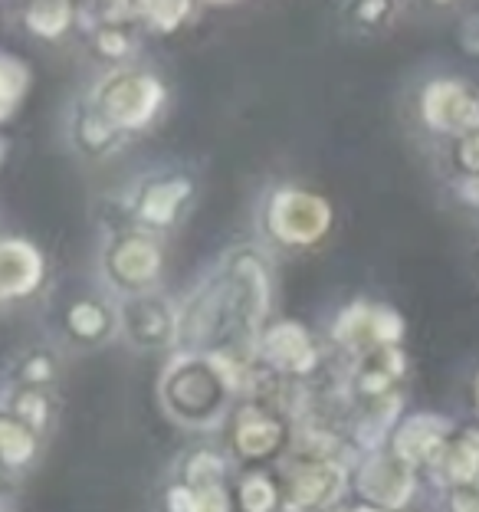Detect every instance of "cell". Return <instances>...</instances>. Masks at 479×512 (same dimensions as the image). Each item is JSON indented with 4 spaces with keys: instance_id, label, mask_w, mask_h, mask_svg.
<instances>
[{
    "instance_id": "cell-29",
    "label": "cell",
    "mask_w": 479,
    "mask_h": 512,
    "mask_svg": "<svg viewBox=\"0 0 479 512\" xmlns=\"http://www.w3.org/2000/svg\"><path fill=\"white\" fill-rule=\"evenodd\" d=\"M443 467H447L450 480H457V483L479 480V434H470V437L463 440V444L450 447L447 460H443Z\"/></svg>"
},
{
    "instance_id": "cell-24",
    "label": "cell",
    "mask_w": 479,
    "mask_h": 512,
    "mask_svg": "<svg viewBox=\"0 0 479 512\" xmlns=\"http://www.w3.org/2000/svg\"><path fill=\"white\" fill-rule=\"evenodd\" d=\"M23 30L37 40H63L66 33L79 30V7L66 0H37L20 10Z\"/></svg>"
},
{
    "instance_id": "cell-34",
    "label": "cell",
    "mask_w": 479,
    "mask_h": 512,
    "mask_svg": "<svg viewBox=\"0 0 479 512\" xmlns=\"http://www.w3.org/2000/svg\"><path fill=\"white\" fill-rule=\"evenodd\" d=\"M342 512H381V509L368 506V503H361V506H348V509H342Z\"/></svg>"
},
{
    "instance_id": "cell-14",
    "label": "cell",
    "mask_w": 479,
    "mask_h": 512,
    "mask_svg": "<svg viewBox=\"0 0 479 512\" xmlns=\"http://www.w3.org/2000/svg\"><path fill=\"white\" fill-rule=\"evenodd\" d=\"M60 329L76 348H102L119 339V299L109 293H83L66 302Z\"/></svg>"
},
{
    "instance_id": "cell-16",
    "label": "cell",
    "mask_w": 479,
    "mask_h": 512,
    "mask_svg": "<svg viewBox=\"0 0 479 512\" xmlns=\"http://www.w3.org/2000/svg\"><path fill=\"white\" fill-rule=\"evenodd\" d=\"M46 283V256L23 237H0V302H23Z\"/></svg>"
},
{
    "instance_id": "cell-25",
    "label": "cell",
    "mask_w": 479,
    "mask_h": 512,
    "mask_svg": "<svg viewBox=\"0 0 479 512\" xmlns=\"http://www.w3.org/2000/svg\"><path fill=\"white\" fill-rule=\"evenodd\" d=\"M233 496H237L240 512H283V490H279L276 473H266V470L237 473Z\"/></svg>"
},
{
    "instance_id": "cell-37",
    "label": "cell",
    "mask_w": 479,
    "mask_h": 512,
    "mask_svg": "<svg viewBox=\"0 0 479 512\" xmlns=\"http://www.w3.org/2000/svg\"><path fill=\"white\" fill-rule=\"evenodd\" d=\"M0 306H4V302H0Z\"/></svg>"
},
{
    "instance_id": "cell-13",
    "label": "cell",
    "mask_w": 479,
    "mask_h": 512,
    "mask_svg": "<svg viewBox=\"0 0 479 512\" xmlns=\"http://www.w3.org/2000/svg\"><path fill=\"white\" fill-rule=\"evenodd\" d=\"M355 493L375 509H401L414 496V467L404 463L394 450H375L358 463L352 476Z\"/></svg>"
},
{
    "instance_id": "cell-17",
    "label": "cell",
    "mask_w": 479,
    "mask_h": 512,
    "mask_svg": "<svg viewBox=\"0 0 479 512\" xmlns=\"http://www.w3.org/2000/svg\"><path fill=\"white\" fill-rule=\"evenodd\" d=\"M63 355L53 345H27L7 358L0 371V388H60Z\"/></svg>"
},
{
    "instance_id": "cell-21",
    "label": "cell",
    "mask_w": 479,
    "mask_h": 512,
    "mask_svg": "<svg viewBox=\"0 0 479 512\" xmlns=\"http://www.w3.org/2000/svg\"><path fill=\"white\" fill-rule=\"evenodd\" d=\"M237 470L240 467L233 463L227 447L201 444L178 460V476H174V480L184 486H194V490H210V486H233Z\"/></svg>"
},
{
    "instance_id": "cell-9",
    "label": "cell",
    "mask_w": 479,
    "mask_h": 512,
    "mask_svg": "<svg viewBox=\"0 0 479 512\" xmlns=\"http://www.w3.org/2000/svg\"><path fill=\"white\" fill-rule=\"evenodd\" d=\"M283 512H325L352 486L345 463L338 460H279Z\"/></svg>"
},
{
    "instance_id": "cell-15",
    "label": "cell",
    "mask_w": 479,
    "mask_h": 512,
    "mask_svg": "<svg viewBox=\"0 0 479 512\" xmlns=\"http://www.w3.org/2000/svg\"><path fill=\"white\" fill-rule=\"evenodd\" d=\"M66 142L83 161H109L132 145V138L122 135L112 122H105L86 96H79L66 115Z\"/></svg>"
},
{
    "instance_id": "cell-22",
    "label": "cell",
    "mask_w": 479,
    "mask_h": 512,
    "mask_svg": "<svg viewBox=\"0 0 479 512\" xmlns=\"http://www.w3.org/2000/svg\"><path fill=\"white\" fill-rule=\"evenodd\" d=\"M443 434H447V424L437 421L430 414H414L397 427L394 434V453L401 457L404 463H430L440 457L443 450Z\"/></svg>"
},
{
    "instance_id": "cell-4",
    "label": "cell",
    "mask_w": 479,
    "mask_h": 512,
    "mask_svg": "<svg viewBox=\"0 0 479 512\" xmlns=\"http://www.w3.org/2000/svg\"><path fill=\"white\" fill-rule=\"evenodd\" d=\"M102 289L112 299H132L155 293L165 276V247L161 237L138 230L132 224L105 230L99 250Z\"/></svg>"
},
{
    "instance_id": "cell-36",
    "label": "cell",
    "mask_w": 479,
    "mask_h": 512,
    "mask_svg": "<svg viewBox=\"0 0 479 512\" xmlns=\"http://www.w3.org/2000/svg\"><path fill=\"white\" fill-rule=\"evenodd\" d=\"M0 512H7V509H0Z\"/></svg>"
},
{
    "instance_id": "cell-5",
    "label": "cell",
    "mask_w": 479,
    "mask_h": 512,
    "mask_svg": "<svg viewBox=\"0 0 479 512\" xmlns=\"http://www.w3.org/2000/svg\"><path fill=\"white\" fill-rule=\"evenodd\" d=\"M332 204L299 184H276L260 204V234L276 250H312L329 237Z\"/></svg>"
},
{
    "instance_id": "cell-6",
    "label": "cell",
    "mask_w": 479,
    "mask_h": 512,
    "mask_svg": "<svg viewBox=\"0 0 479 512\" xmlns=\"http://www.w3.org/2000/svg\"><path fill=\"white\" fill-rule=\"evenodd\" d=\"M194 197H197V184L191 174L151 171L122 194L119 217L122 224H132L155 237H165L188 217Z\"/></svg>"
},
{
    "instance_id": "cell-27",
    "label": "cell",
    "mask_w": 479,
    "mask_h": 512,
    "mask_svg": "<svg viewBox=\"0 0 479 512\" xmlns=\"http://www.w3.org/2000/svg\"><path fill=\"white\" fill-rule=\"evenodd\" d=\"M165 512H240L233 486H210V490H194L174 480L165 490Z\"/></svg>"
},
{
    "instance_id": "cell-31",
    "label": "cell",
    "mask_w": 479,
    "mask_h": 512,
    "mask_svg": "<svg viewBox=\"0 0 479 512\" xmlns=\"http://www.w3.org/2000/svg\"><path fill=\"white\" fill-rule=\"evenodd\" d=\"M463 165L479 171V135L466 138V142H463Z\"/></svg>"
},
{
    "instance_id": "cell-19",
    "label": "cell",
    "mask_w": 479,
    "mask_h": 512,
    "mask_svg": "<svg viewBox=\"0 0 479 512\" xmlns=\"http://www.w3.org/2000/svg\"><path fill=\"white\" fill-rule=\"evenodd\" d=\"M0 411L27 424L37 437L50 440L60 424L63 398L60 388H0Z\"/></svg>"
},
{
    "instance_id": "cell-20",
    "label": "cell",
    "mask_w": 479,
    "mask_h": 512,
    "mask_svg": "<svg viewBox=\"0 0 479 512\" xmlns=\"http://www.w3.org/2000/svg\"><path fill=\"white\" fill-rule=\"evenodd\" d=\"M401 375H404V355L397 352V345L378 348V352L355 358L352 375H348V391H355V398H361V404L391 398L394 381Z\"/></svg>"
},
{
    "instance_id": "cell-33",
    "label": "cell",
    "mask_w": 479,
    "mask_h": 512,
    "mask_svg": "<svg viewBox=\"0 0 479 512\" xmlns=\"http://www.w3.org/2000/svg\"><path fill=\"white\" fill-rule=\"evenodd\" d=\"M381 14H388V4H361V7H358V17H361V20H375V17H381Z\"/></svg>"
},
{
    "instance_id": "cell-11",
    "label": "cell",
    "mask_w": 479,
    "mask_h": 512,
    "mask_svg": "<svg viewBox=\"0 0 479 512\" xmlns=\"http://www.w3.org/2000/svg\"><path fill=\"white\" fill-rule=\"evenodd\" d=\"M322 348L315 335L296 319H276L263 329L256 342V365L266 375L286 378V381H306L319 371Z\"/></svg>"
},
{
    "instance_id": "cell-1",
    "label": "cell",
    "mask_w": 479,
    "mask_h": 512,
    "mask_svg": "<svg viewBox=\"0 0 479 512\" xmlns=\"http://www.w3.org/2000/svg\"><path fill=\"white\" fill-rule=\"evenodd\" d=\"M270 312V260L256 243H237L178 299V348L256 362V342L270 325Z\"/></svg>"
},
{
    "instance_id": "cell-3",
    "label": "cell",
    "mask_w": 479,
    "mask_h": 512,
    "mask_svg": "<svg viewBox=\"0 0 479 512\" xmlns=\"http://www.w3.org/2000/svg\"><path fill=\"white\" fill-rule=\"evenodd\" d=\"M83 96L92 102L105 122H112L122 135L135 138L158 122L168 106V86L158 73L145 66L102 69Z\"/></svg>"
},
{
    "instance_id": "cell-18",
    "label": "cell",
    "mask_w": 479,
    "mask_h": 512,
    "mask_svg": "<svg viewBox=\"0 0 479 512\" xmlns=\"http://www.w3.org/2000/svg\"><path fill=\"white\" fill-rule=\"evenodd\" d=\"M424 119L437 132L479 128V96H470L460 83H430L424 89Z\"/></svg>"
},
{
    "instance_id": "cell-10",
    "label": "cell",
    "mask_w": 479,
    "mask_h": 512,
    "mask_svg": "<svg viewBox=\"0 0 479 512\" xmlns=\"http://www.w3.org/2000/svg\"><path fill=\"white\" fill-rule=\"evenodd\" d=\"M119 339L135 352H178V299L161 289L122 299Z\"/></svg>"
},
{
    "instance_id": "cell-23",
    "label": "cell",
    "mask_w": 479,
    "mask_h": 512,
    "mask_svg": "<svg viewBox=\"0 0 479 512\" xmlns=\"http://www.w3.org/2000/svg\"><path fill=\"white\" fill-rule=\"evenodd\" d=\"M46 440L37 437L27 424H20L17 417L0 411V463L10 467L20 476H30L33 467L40 463V453Z\"/></svg>"
},
{
    "instance_id": "cell-35",
    "label": "cell",
    "mask_w": 479,
    "mask_h": 512,
    "mask_svg": "<svg viewBox=\"0 0 479 512\" xmlns=\"http://www.w3.org/2000/svg\"><path fill=\"white\" fill-rule=\"evenodd\" d=\"M4 155H7V142L0 138V165H4Z\"/></svg>"
},
{
    "instance_id": "cell-28",
    "label": "cell",
    "mask_w": 479,
    "mask_h": 512,
    "mask_svg": "<svg viewBox=\"0 0 479 512\" xmlns=\"http://www.w3.org/2000/svg\"><path fill=\"white\" fill-rule=\"evenodd\" d=\"M194 14H197V4H188V0H155V4H138V23H142L145 33H155V37H171V33H178Z\"/></svg>"
},
{
    "instance_id": "cell-12",
    "label": "cell",
    "mask_w": 479,
    "mask_h": 512,
    "mask_svg": "<svg viewBox=\"0 0 479 512\" xmlns=\"http://www.w3.org/2000/svg\"><path fill=\"white\" fill-rule=\"evenodd\" d=\"M401 332V316L388 306H371V302H352L332 322V342L355 358L378 352V348H394L401 342Z\"/></svg>"
},
{
    "instance_id": "cell-32",
    "label": "cell",
    "mask_w": 479,
    "mask_h": 512,
    "mask_svg": "<svg viewBox=\"0 0 479 512\" xmlns=\"http://www.w3.org/2000/svg\"><path fill=\"white\" fill-rule=\"evenodd\" d=\"M453 509L457 512H479V496L476 493H460L453 499Z\"/></svg>"
},
{
    "instance_id": "cell-30",
    "label": "cell",
    "mask_w": 479,
    "mask_h": 512,
    "mask_svg": "<svg viewBox=\"0 0 479 512\" xmlns=\"http://www.w3.org/2000/svg\"><path fill=\"white\" fill-rule=\"evenodd\" d=\"M23 483H27V476H20L0 463V499H14L23 490Z\"/></svg>"
},
{
    "instance_id": "cell-7",
    "label": "cell",
    "mask_w": 479,
    "mask_h": 512,
    "mask_svg": "<svg viewBox=\"0 0 479 512\" xmlns=\"http://www.w3.org/2000/svg\"><path fill=\"white\" fill-rule=\"evenodd\" d=\"M292 424L263 404L243 401L227 421V453L243 470L263 467L266 460H283Z\"/></svg>"
},
{
    "instance_id": "cell-26",
    "label": "cell",
    "mask_w": 479,
    "mask_h": 512,
    "mask_svg": "<svg viewBox=\"0 0 479 512\" xmlns=\"http://www.w3.org/2000/svg\"><path fill=\"white\" fill-rule=\"evenodd\" d=\"M33 86V69L23 56L0 50V125H7L27 102Z\"/></svg>"
},
{
    "instance_id": "cell-8",
    "label": "cell",
    "mask_w": 479,
    "mask_h": 512,
    "mask_svg": "<svg viewBox=\"0 0 479 512\" xmlns=\"http://www.w3.org/2000/svg\"><path fill=\"white\" fill-rule=\"evenodd\" d=\"M79 30H83L89 53L105 69L135 66L138 56V37H142V23H138V4H92L79 7Z\"/></svg>"
},
{
    "instance_id": "cell-2",
    "label": "cell",
    "mask_w": 479,
    "mask_h": 512,
    "mask_svg": "<svg viewBox=\"0 0 479 512\" xmlns=\"http://www.w3.org/2000/svg\"><path fill=\"white\" fill-rule=\"evenodd\" d=\"M253 371L256 362H233V358L178 348L158 375V404L171 424L214 434L227 427L230 414L247 398Z\"/></svg>"
}]
</instances>
